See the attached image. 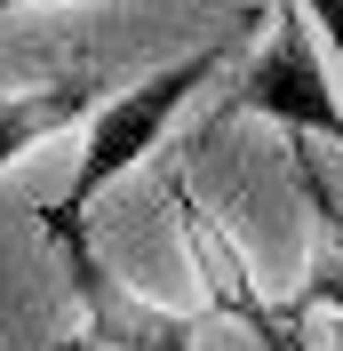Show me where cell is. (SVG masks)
Returning a JSON list of instances; mask_svg holds the SVG:
<instances>
[{
	"label": "cell",
	"mask_w": 343,
	"mask_h": 351,
	"mask_svg": "<svg viewBox=\"0 0 343 351\" xmlns=\"http://www.w3.org/2000/svg\"><path fill=\"white\" fill-rule=\"evenodd\" d=\"M232 56V40H208V48H192V56H168L160 72H144V80H128V88H112L104 104L88 112V136H80V168H72V184H64V199L56 208H40V216H64V223H88V208H96V192L104 184H120V176L136 168V160L168 136V120L184 104H192V88L208 80L215 64Z\"/></svg>",
	"instance_id": "6da1fadb"
},
{
	"label": "cell",
	"mask_w": 343,
	"mask_h": 351,
	"mask_svg": "<svg viewBox=\"0 0 343 351\" xmlns=\"http://www.w3.org/2000/svg\"><path fill=\"white\" fill-rule=\"evenodd\" d=\"M303 8H311V24H320L327 56H335V72H343V0H303Z\"/></svg>",
	"instance_id": "5b68a950"
},
{
	"label": "cell",
	"mask_w": 343,
	"mask_h": 351,
	"mask_svg": "<svg viewBox=\"0 0 343 351\" xmlns=\"http://www.w3.org/2000/svg\"><path fill=\"white\" fill-rule=\"evenodd\" d=\"M40 232L64 256V287H72V304H80V319H72V335L56 351H192L200 343L192 311H168V304H152V295H136L128 280H112V263L96 256L88 223L40 216Z\"/></svg>",
	"instance_id": "7a4b0ae2"
},
{
	"label": "cell",
	"mask_w": 343,
	"mask_h": 351,
	"mask_svg": "<svg viewBox=\"0 0 343 351\" xmlns=\"http://www.w3.org/2000/svg\"><path fill=\"white\" fill-rule=\"evenodd\" d=\"M104 96L112 88L96 80V72H64V80H40V88H8V96H0V168H16V160L32 152V144H48V136L80 128Z\"/></svg>",
	"instance_id": "277c9868"
},
{
	"label": "cell",
	"mask_w": 343,
	"mask_h": 351,
	"mask_svg": "<svg viewBox=\"0 0 343 351\" xmlns=\"http://www.w3.org/2000/svg\"><path fill=\"white\" fill-rule=\"evenodd\" d=\"M16 8H40V0H0V16H16Z\"/></svg>",
	"instance_id": "8992f818"
},
{
	"label": "cell",
	"mask_w": 343,
	"mask_h": 351,
	"mask_svg": "<svg viewBox=\"0 0 343 351\" xmlns=\"http://www.w3.org/2000/svg\"><path fill=\"white\" fill-rule=\"evenodd\" d=\"M239 112H263L287 136H320L343 144V104H335V56H320V32H311V8L303 0H279L272 8V40L256 48V64L239 72L224 120Z\"/></svg>",
	"instance_id": "3957f363"
}]
</instances>
